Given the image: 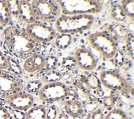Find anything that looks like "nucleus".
<instances>
[{
	"label": "nucleus",
	"mask_w": 134,
	"mask_h": 119,
	"mask_svg": "<svg viewBox=\"0 0 134 119\" xmlns=\"http://www.w3.org/2000/svg\"><path fill=\"white\" fill-rule=\"evenodd\" d=\"M25 31L31 37L37 41L40 44H46L51 42L57 35V32L53 27L37 22L27 25Z\"/></svg>",
	"instance_id": "obj_8"
},
{
	"label": "nucleus",
	"mask_w": 134,
	"mask_h": 119,
	"mask_svg": "<svg viewBox=\"0 0 134 119\" xmlns=\"http://www.w3.org/2000/svg\"><path fill=\"white\" fill-rule=\"evenodd\" d=\"M110 17L113 20L118 21V22H122L126 19V16L122 12L120 4H115L112 7L110 11Z\"/></svg>",
	"instance_id": "obj_22"
},
{
	"label": "nucleus",
	"mask_w": 134,
	"mask_h": 119,
	"mask_svg": "<svg viewBox=\"0 0 134 119\" xmlns=\"http://www.w3.org/2000/svg\"><path fill=\"white\" fill-rule=\"evenodd\" d=\"M23 89L24 84L21 79L7 70H0V99H8Z\"/></svg>",
	"instance_id": "obj_5"
},
{
	"label": "nucleus",
	"mask_w": 134,
	"mask_h": 119,
	"mask_svg": "<svg viewBox=\"0 0 134 119\" xmlns=\"http://www.w3.org/2000/svg\"><path fill=\"white\" fill-rule=\"evenodd\" d=\"M104 119H128L127 113L120 108H113L107 113Z\"/></svg>",
	"instance_id": "obj_23"
},
{
	"label": "nucleus",
	"mask_w": 134,
	"mask_h": 119,
	"mask_svg": "<svg viewBox=\"0 0 134 119\" xmlns=\"http://www.w3.org/2000/svg\"><path fill=\"white\" fill-rule=\"evenodd\" d=\"M42 87V82L41 80H31L28 81L25 85V89L27 91V94L32 95V94H37L39 93L40 89Z\"/></svg>",
	"instance_id": "obj_20"
},
{
	"label": "nucleus",
	"mask_w": 134,
	"mask_h": 119,
	"mask_svg": "<svg viewBox=\"0 0 134 119\" xmlns=\"http://www.w3.org/2000/svg\"><path fill=\"white\" fill-rule=\"evenodd\" d=\"M60 113L58 107L55 104H51L46 112V119H56Z\"/></svg>",
	"instance_id": "obj_29"
},
{
	"label": "nucleus",
	"mask_w": 134,
	"mask_h": 119,
	"mask_svg": "<svg viewBox=\"0 0 134 119\" xmlns=\"http://www.w3.org/2000/svg\"><path fill=\"white\" fill-rule=\"evenodd\" d=\"M114 31H115V34L117 37H126L127 35V30L125 28L124 26L122 25H117L114 27Z\"/></svg>",
	"instance_id": "obj_31"
},
{
	"label": "nucleus",
	"mask_w": 134,
	"mask_h": 119,
	"mask_svg": "<svg viewBox=\"0 0 134 119\" xmlns=\"http://www.w3.org/2000/svg\"><path fill=\"white\" fill-rule=\"evenodd\" d=\"M0 119H10V113L6 107L0 105Z\"/></svg>",
	"instance_id": "obj_35"
},
{
	"label": "nucleus",
	"mask_w": 134,
	"mask_h": 119,
	"mask_svg": "<svg viewBox=\"0 0 134 119\" xmlns=\"http://www.w3.org/2000/svg\"><path fill=\"white\" fill-rule=\"evenodd\" d=\"M58 65V58L55 55H48L45 58V68L47 71L55 70Z\"/></svg>",
	"instance_id": "obj_26"
},
{
	"label": "nucleus",
	"mask_w": 134,
	"mask_h": 119,
	"mask_svg": "<svg viewBox=\"0 0 134 119\" xmlns=\"http://www.w3.org/2000/svg\"><path fill=\"white\" fill-rule=\"evenodd\" d=\"M61 65L64 69L66 70H74L76 65V61L74 56H67V57H65L62 61H61Z\"/></svg>",
	"instance_id": "obj_28"
},
{
	"label": "nucleus",
	"mask_w": 134,
	"mask_h": 119,
	"mask_svg": "<svg viewBox=\"0 0 134 119\" xmlns=\"http://www.w3.org/2000/svg\"><path fill=\"white\" fill-rule=\"evenodd\" d=\"M56 3L65 16L96 14L102 11L104 5L101 1L96 0H60Z\"/></svg>",
	"instance_id": "obj_3"
},
{
	"label": "nucleus",
	"mask_w": 134,
	"mask_h": 119,
	"mask_svg": "<svg viewBox=\"0 0 134 119\" xmlns=\"http://www.w3.org/2000/svg\"><path fill=\"white\" fill-rule=\"evenodd\" d=\"M88 41L93 48L101 54L103 57L112 59L118 50V44L111 36L104 32H98L89 35Z\"/></svg>",
	"instance_id": "obj_4"
},
{
	"label": "nucleus",
	"mask_w": 134,
	"mask_h": 119,
	"mask_svg": "<svg viewBox=\"0 0 134 119\" xmlns=\"http://www.w3.org/2000/svg\"><path fill=\"white\" fill-rule=\"evenodd\" d=\"M126 50L127 54L132 60L134 58V37L132 33H127L126 36Z\"/></svg>",
	"instance_id": "obj_25"
},
{
	"label": "nucleus",
	"mask_w": 134,
	"mask_h": 119,
	"mask_svg": "<svg viewBox=\"0 0 134 119\" xmlns=\"http://www.w3.org/2000/svg\"><path fill=\"white\" fill-rule=\"evenodd\" d=\"M64 108L66 114L73 118H80L85 112V106L76 99L66 100L64 103Z\"/></svg>",
	"instance_id": "obj_13"
},
{
	"label": "nucleus",
	"mask_w": 134,
	"mask_h": 119,
	"mask_svg": "<svg viewBox=\"0 0 134 119\" xmlns=\"http://www.w3.org/2000/svg\"><path fill=\"white\" fill-rule=\"evenodd\" d=\"M99 81L106 89L113 91H125L128 88L126 80L120 74L111 70L102 71L99 74Z\"/></svg>",
	"instance_id": "obj_9"
},
{
	"label": "nucleus",
	"mask_w": 134,
	"mask_h": 119,
	"mask_svg": "<svg viewBox=\"0 0 134 119\" xmlns=\"http://www.w3.org/2000/svg\"><path fill=\"white\" fill-rule=\"evenodd\" d=\"M113 58H114V64L118 67H122L124 63V55H123L122 50H117Z\"/></svg>",
	"instance_id": "obj_30"
},
{
	"label": "nucleus",
	"mask_w": 134,
	"mask_h": 119,
	"mask_svg": "<svg viewBox=\"0 0 134 119\" xmlns=\"http://www.w3.org/2000/svg\"><path fill=\"white\" fill-rule=\"evenodd\" d=\"M7 5L11 14V17H14L19 20V1H6Z\"/></svg>",
	"instance_id": "obj_27"
},
{
	"label": "nucleus",
	"mask_w": 134,
	"mask_h": 119,
	"mask_svg": "<svg viewBox=\"0 0 134 119\" xmlns=\"http://www.w3.org/2000/svg\"><path fill=\"white\" fill-rule=\"evenodd\" d=\"M61 79H62V74L60 73L59 71L50 70V71H46L45 74H43L41 81L46 84H53V83L60 82Z\"/></svg>",
	"instance_id": "obj_17"
},
{
	"label": "nucleus",
	"mask_w": 134,
	"mask_h": 119,
	"mask_svg": "<svg viewBox=\"0 0 134 119\" xmlns=\"http://www.w3.org/2000/svg\"><path fill=\"white\" fill-rule=\"evenodd\" d=\"M19 20L27 25L37 22L29 1H19Z\"/></svg>",
	"instance_id": "obj_14"
},
{
	"label": "nucleus",
	"mask_w": 134,
	"mask_h": 119,
	"mask_svg": "<svg viewBox=\"0 0 134 119\" xmlns=\"http://www.w3.org/2000/svg\"><path fill=\"white\" fill-rule=\"evenodd\" d=\"M76 65L83 70L91 71L94 70L98 64V59L91 51L86 48L80 47L75 51Z\"/></svg>",
	"instance_id": "obj_10"
},
{
	"label": "nucleus",
	"mask_w": 134,
	"mask_h": 119,
	"mask_svg": "<svg viewBox=\"0 0 134 119\" xmlns=\"http://www.w3.org/2000/svg\"><path fill=\"white\" fill-rule=\"evenodd\" d=\"M56 119H69V116L65 112H60Z\"/></svg>",
	"instance_id": "obj_37"
},
{
	"label": "nucleus",
	"mask_w": 134,
	"mask_h": 119,
	"mask_svg": "<svg viewBox=\"0 0 134 119\" xmlns=\"http://www.w3.org/2000/svg\"><path fill=\"white\" fill-rule=\"evenodd\" d=\"M45 68V58L40 54L33 55L25 60L23 70L27 73H36Z\"/></svg>",
	"instance_id": "obj_12"
},
{
	"label": "nucleus",
	"mask_w": 134,
	"mask_h": 119,
	"mask_svg": "<svg viewBox=\"0 0 134 119\" xmlns=\"http://www.w3.org/2000/svg\"><path fill=\"white\" fill-rule=\"evenodd\" d=\"M70 89L64 83L57 82L42 85L38 93V98L46 103H53L65 99L69 95Z\"/></svg>",
	"instance_id": "obj_7"
},
{
	"label": "nucleus",
	"mask_w": 134,
	"mask_h": 119,
	"mask_svg": "<svg viewBox=\"0 0 134 119\" xmlns=\"http://www.w3.org/2000/svg\"><path fill=\"white\" fill-rule=\"evenodd\" d=\"M35 18L37 20L42 22H53L60 15V9L56 1L39 0L31 3Z\"/></svg>",
	"instance_id": "obj_6"
},
{
	"label": "nucleus",
	"mask_w": 134,
	"mask_h": 119,
	"mask_svg": "<svg viewBox=\"0 0 134 119\" xmlns=\"http://www.w3.org/2000/svg\"><path fill=\"white\" fill-rule=\"evenodd\" d=\"M72 36L65 33H59L55 38V46L59 50H66L72 43Z\"/></svg>",
	"instance_id": "obj_16"
},
{
	"label": "nucleus",
	"mask_w": 134,
	"mask_h": 119,
	"mask_svg": "<svg viewBox=\"0 0 134 119\" xmlns=\"http://www.w3.org/2000/svg\"><path fill=\"white\" fill-rule=\"evenodd\" d=\"M85 84L90 89L93 90H97L100 89L101 83L99 81V79L95 75L90 74L86 77L85 80Z\"/></svg>",
	"instance_id": "obj_21"
},
{
	"label": "nucleus",
	"mask_w": 134,
	"mask_h": 119,
	"mask_svg": "<svg viewBox=\"0 0 134 119\" xmlns=\"http://www.w3.org/2000/svg\"><path fill=\"white\" fill-rule=\"evenodd\" d=\"M46 108L44 105L32 107L26 112V119H46Z\"/></svg>",
	"instance_id": "obj_15"
},
{
	"label": "nucleus",
	"mask_w": 134,
	"mask_h": 119,
	"mask_svg": "<svg viewBox=\"0 0 134 119\" xmlns=\"http://www.w3.org/2000/svg\"><path fill=\"white\" fill-rule=\"evenodd\" d=\"M94 21L92 15H63L55 21V30L58 33L75 34L88 30Z\"/></svg>",
	"instance_id": "obj_2"
},
{
	"label": "nucleus",
	"mask_w": 134,
	"mask_h": 119,
	"mask_svg": "<svg viewBox=\"0 0 134 119\" xmlns=\"http://www.w3.org/2000/svg\"><path fill=\"white\" fill-rule=\"evenodd\" d=\"M0 70H8L7 57L0 50Z\"/></svg>",
	"instance_id": "obj_34"
},
{
	"label": "nucleus",
	"mask_w": 134,
	"mask_h": 119,
	"mask_svg": "<svg viewBox=\"0 0 134 119\" xmlns=\"http://www.w3.org/2000/svg\"><path fill=\"white\" fill-rule=\"evenodd\" d=\"M3 40L9 52L20 59L26 60L38 54L42 49V44L32 39L24 29L16 26H11L3 31Z\"/></svg>",
	"instance_id": "obj_1"
},
{
	"label": "nucleus",
	"mask_w": 134,
	"mask_h": 119,
	"mask_svg": "<svg viewBox=\"0 0 134 119\" xmlns=\"http://www.w3.org/2000/svg\"><path fill=\"white\" fill-rule=\"evenodd\" d=\"M7 61H8V70L9 72L17 77H21L23 74V70L20 65L18 63L17 60H15L12 57H7Z\"/></svg>",
	"instance_id": "obj_19"
},
{
	"label": "nucleus",
	"mask_w": 134,
	"mask_h": 119,
	"mask_svg": "<svg viewBox=\"0 0 134 119\" xmlns=\"http://www.w3.org/2000/svg\"><path fill=\"white\" fill-rule=\"evenodd\" d=\"M11 14L6 1H0V24L3 27L7 26L11 20Z\"/></svg>",
	"instance_id": "obj_18"
},
{
	"label": "nucleus",
	"mask_w": 134,
	"mask_h": 119,
	"mask_svg": "<svg viewBox=\"0 0 134 119\" xmlns=\"http://www.w3.org/2000/svg\"><path fill=\"white\" fill-rule=\"evenodd\" d=\"M13 116L14 119H26V113L23 111L13 109Z\"/></svg>",
	"instance_id": "obj_36"
},
{
	"label": "nucleus",
	"mask_w": 134,
	"mask_h": 119,
	"mask_svg": "<svg viewBox=\"0 0 134 119\" xmlns=\"http://www.w3.org/2000/svg\"><path fill=\"white\" fill-rule=\"evenodd\" d=\"M123 13L126 17H128L133 20L134 17V2L133 1H123L121 4Z\"/></svg>",
	"instance_id": "obj_24"
},
{
	"label": "nucleus",
	"mask_w": 134,
	"mask_h": 119,
	"mask_svg": "<svg viewBox=\"0 0 134 119\" xmlns=\"http://www.w3.org/2000/svg\"><path fill=\"white\" fill-rule=\"evenodd\" d=\"M7 103L13 110L27 111L33 106L34 97L27 93L21 92L7 99Z\"/></svg>",
	"instance_id": "obj_11"
},
{
	"label": "nucleus",
	"mask_w": 134,
	"mask_h": 119,
	"mask_svg": "<svg viewBox=\"0 0 134 119\" xmlns=\"http://www.w3.org/2000/svg\"><path fill=\"white\" fill-rule=\"evenodd\" d=\"M114 103H115V101L111 96H106L103 99V105H104L105 108H110L113 107Z\"/></svg>",
	"instance_id": "obj_32"
},
{
	"label": "nucleus",
	"mask_w": 134,
	"mask_h": 119,
	"mask_svg": "<svg viewBox=\"0 0 134 119\" xmlns=\"http://www.w3.org/2000/svg\"><path fill=\"white\" fill-rule=\"evenodd\" d=\"M104 116L101 109H96L90 113L89 119H104Z\"/></svg>",
	"instance_id": "obj_33"
}]
</instances>
